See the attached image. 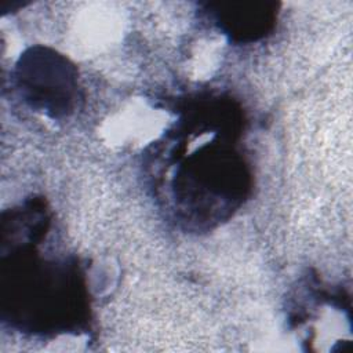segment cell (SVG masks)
<instances>
[{
    "label": "cell",
    "instance_id": "obj_1",
    "mask_svg": "<svg viewBox=\"0 0 353 353\" xmlns=\"http://www.w3.org/2000/svg\"><path fill=\"white\" fill-rule=\"evenodd\" d=\"M240 112L223 97H200L148 153L154 197L185 230L226 221L251 189L240 150Z\"/></svg>",
    "mask_w": 353,
    "mask_h": 353
},
{
    "label": "cell",
    "instance_id": "obj_2",
    "mask_svg": "<svg viewBox=\"0 0 353 353\" xmlns=\"http://www.w3.org/2000/svg\"><path fill=\"white\" fill-rule=\"evenodd\" d=\"M50 225L37 200L4 211L1 218V316L12 328L33 335L79 332L88 317L74 258L40 250Z\"/></svg>",
    "mask_w": 353,
    "mask_h": 353
},
{
    "label": "cell",
    "instance_id": "obj_3",
    "mask_svg": "<svg viewBox=\"0 0 353 353\" xmlns=\"http://www.w3.org/2000/svg\"><path fill=\"white\" fill-rule=\"evenodd\" d=\"M12 80L22 101L43 114L59 119L74 108L77 70L50 48L32 47L21 54Z\"/></svg>",
    "mask_w": 353,
    "mask_h": 353
},
{
    "label": "cell",
    "instance_id": "obj_4",
    "mask_svg": "<svg viewBox=\"0 0 353 353\" xmlns=\"http://www.w3.org/2000/svg\"><path fill=\"white\" fill-rule=\"evenodd\" d=\"M279 4L273 1H223L210 3L204 17L237 43H251L265 37L274 26Z\"/></svg>",
    "mask_w": 353,
    "mask_h": 353
}]
</instances>
